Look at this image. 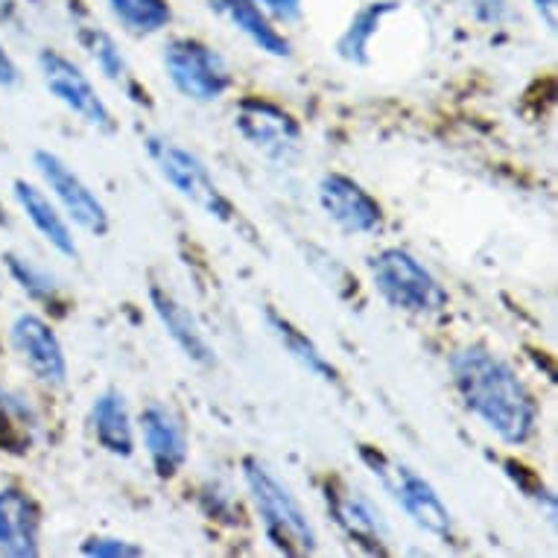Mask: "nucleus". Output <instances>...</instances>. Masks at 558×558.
I'll return each instance as SVG.
<instances>
[{"instance_id": "f257e3e1", "label": "nucleus", "mask_w": 558, "mask_h": 558, "mask_svg": "<svg viewBox=\"0 0 558 558\" xmlns=\"http://www.w3.org/2000/svg\"><path fill=\"white\" fill-rule=\"evenodd\" d=\"M459 398L506 445H523L535 433L538 407L514 368L483 345L459 348L450 357Z\"/></svg>"}, {"instance_id": "f03ea898", "label": "nucleus", "mask_w": 558, "mask_h": 558, "mask_svg": "<svg viewBox=\"0 0 558 558\" xmlns=\"http://www.w3.org/2000/svg\"><path fill=\"white\" fill-rule=\"evenodd\" d=\"M243 471H246L248 492H252V500H255L257 512H260L266 535H269L275 547L287 553V556L313 553L316 549V530L307 521L299 500L290 495V488L257 459H246Z\"/></svg>"}, {"instance_id": "7ed1b4c3", "label": "nucleus", "mask_w": 558, "mask_h": 558, "mask_svg": "<svg viewBox=\"0 0 558 558\" xmlns=\"http://www.w3.org/2000/svg\"><path fill=\"white\" fill-rule=\"evenodd\" d=\"M368 272L377 293L403 313H439L448 304V293L433 278V272L410 255L407 248H384L368 260Z\"/></svg>"}, {"instance_id": "20e7f679", "label": "nucleus", "mask_w": 558, "mask_h": 558, "mask_svg": "<svg viewBox=\"0 0 558 558\" xmlns=\"http://www.w3.org/2000/svg\"><path fill=\"white\" fill-rule=\"evenodd\" d=\"M147 153L158 165L161 175L182 193L184 199H191L196 208H202L214 220H234V205L222 196V191L208 173V167L202 165L193 153L182 149L173 141H167V137L156 135L147 137Z\"/></svg>"}, {"instance_id": "39448f33", "label": "nucleus", "mask_w": 558, "mask_h": 558, "mask_svg": "<svg viewBox=\"0 0 558 558\" xmlns=\"http://www.w3.org/2000/svg\"><path fill=\"white\" fill-rule=\"evenodd\" d=\"M363 459L372 465L375 476H380L386 492L398 500L403 512L410 514L415 526H422L424 532L439 535V538H448L450 530H453V518H450L448 506L441 504V497L436 495V488L424 476H418L401 462L372 453V450H363Z\"/></svg>"}, {"instance_id": "423d86ee", "label": "nucleus", "mask_w": 558, "mask_h": 558, "mask_svg": "<svg viewBox=\"0 0 558 558\" xmlns=\"http://www.w3.org/2000/svg\"><path fill=\"white\" fill-rule=\"evenodd\" d=\"M165 68L170 83L196 102L220 100L231 88L229 64L214 47L196 38H173L165 47Z\"/></svg>"}, {"instance_id": "0eeeda50", "label": "nucleus", "mask_w": 558, "mask_h": 558, "mask_svg": "<svg viewBox=\"0 0 558 558\" xmlns=\"http://www.w3.org/2000/svg\"><path fill=\"white\" fill-rule=\"evenodd\" d=\"M33 165L41 173L45 184L50 187L59 205L64 208V214L80 226V229L92 231L94 238H102L109 234V211L106 205L97 199V193L88 187V184L74 173V167H68L62 158L50 153V149H36L33 153Z\"/></svg>"}, {"instance_id": "6e6552de", "label": "nucleus", "mask_w": 558, "mask_h": 558, "mask_svg": "<svg viewBox=\"0 0 558 558\" xmlns=\"http://www.w3.org/2000/svg\"><path fill=\"white\" fill-rule=\"evenodd\" d=\"M38 68H41L47 92L53 94L56 100L80 114L88 126L100 129V132H114V118H111L109 106L102 102L92 80L71 59H64L56 50H45L38 56Z\"/></svg>"}, {"instance_id": "1a4fd4ad", "label": "nucleus", "mask_w": 558, "mask_h": 558, "mask_svg": "<svg viewBox=\"0 0 558 558\" xmlns=\"http://www.w3.org/2000/svg\"><path fill=\"white\" fill-rule=\"evenodd\" d=\"M234 126L257 153H264L266 158H275V161H290L302 147L299 123L287 111L272 102L257 100V97H246L240 102Z\"/></svg>"}, {"instance_id": "9d476101", "label": "nucleus", "mask_w": 558, "mask_h": 558, "mask_svg": "<svg viewBox=\"0 0 558 558\" xmlns=\"http://www.w3.org/2000/svg\"><path fill=\"white\" fill-rule=\"evenodd\" d=\"M319 205L345 234H372L380 229L384 211L368 191L342 173L322 175Z\"/></svg>"}, {"instance_id": "9b49d317", "label": "nucleus", "mask_w": 558, "mask_h": 558, "mask_svg": "<svg viewBox=\"0 0 558 558\" xmlns=\"http://www.w3.org/2000/svg\"><path fill=\"white\" fill-rule=\"evenodd\" d=\"M12 345L19 357L27 363V368L38 380L50 386H64L68 380V360H64L62 342L53 333V328L45 319L33 313H24L12 325Z\"/></svg>"}, {"instance_id": "f8f14e48", "label": "nucleus", "mask_w": 558, "mask_h": 558, "mask_svg": "<svg viewBox=\"0 0 558 558\" xmlns=\"http://www.w3.org/2000/svg\"><path fill=\"white\" fill-rule=\"evenodd\" d=\"M41 535V512L21 488L0 492V553L10 558H36Z\"/></svg>"}, {"instance_id": "ddd939ff", "label": "nucleus", "mask_w": 558, "mask_h": 558, "mask_svg": "<svg viewBox=\"0 0 558 558\" xmlns=\"http://www.w3.org/2000/svg\"><path fill=\"white\" fill-rule=\"evenodd\" d=\"M141 433L158 474L173 476L187 459V436L179 415L165 403H147L141 412Z\"/></svg>"}, {"instance_id": "4468645a", "label": "nucleus", "mask_w": 558, "mask_h": 558, "mask_svg": "<svg viewBox=\"0 0 558 558\" xmlns=\"http://www.w3.org/2000/svg\"><path fill=\"white\" fill-rule=\"evenodd\" d=\"M149 302H153V311L161 319L165 330L170 333L175 345L182 348L184 354L199 363V366H211L214 363V348L211 342L202 333L199 322L193 319V313L179 304L170 293H165L161 287H149Z\"/></svg>"}, {"instance_id": "2eb2a0df", "label": "nucleus", "mask_w": 558, "mask_h": 558, "mask_svg": "<svg viewBox=\"0 0 558 558\" xmlns=\"http://www.w3.org/2000/svg\"><path fill=\"white\" fill-rule=\"evenodd\" d=\"M211 10L229 21L231 27L243 33L266 56L287 59V56L293 53L290 41L272 27V21L266 19V12L257 7L255 0H211Z\"/></svg>"}, {"instance_id": "dca6fc26", "label": "nucleus", "mask_w": 558, "mask_h": 558, "mask_svg": "<svg viewBox=\"0 0 558 558\" xmlns=\"http://www.w3.org/2000/svg\"><path fill=\"white\" fill-rule=\"evenodd\" d=\"M12 187H15V199H19L21 211L27 214V220L36 226L38 234H41L56 252H62L64 257L80 255L74 231L64 222V217L59 214V208H56L53 202H50V196H45V191H38L36 184L24 182V179H19Z\"/></svg>"}, {"instance_id": "f3484780", "label": "nucleus", "mask_w": 558, "mask_h": 558, "mask_svg": "<svg viewBox=\"0 0 558 558\" xmlns=\"http://www.w3.org/2000/svg\"><path fill=\"white\" fill-rule=\"evenodd\" d=\"M92 424L97 441L109 450L111 457L129 459L135 453V427H132L126 398L118 389H106L94 398Z\"/></svg>"}, {"instance_id": "a211bd4d", "label": "nucleus", "mask_w": 558, "mask_h": 558, "mask_svg": "<svg viewBox=\"0 0 558 558\" xmlns=\"http://www.w3.org/2000/svg\"><path fill=\"white\" fill-rule=\"evenodd\" d=\"M398 10H401L398 0H375V3H366V7L351 19L345 33L337 38L339 59H345V62L351 64H368L372 38L377 36V29H380L386 15H392V12Z\"/></svg>"}, {"instance_id": "6ab92c4d", "label": "nucleus", "mask_w": 558, "mask_h": 558, "mask_svg": "<svg viewBox=\"0 0 558 558\" xmlns=\"http://www.w3.org/2000/svg\"><path fill=\"white\" fill-rule=\"evenodd\" d=\"M266 325H269V330L275 333V339L284 345L287 354H290V357H293L299 366L307 368L313 377H319V380H325V384H333V380H337V368L330 366L328 360L322 357L319 348L313 345L311 339L304 337L302 330L295 328L293 322H287L284 316H278L275 311H266Z\"/></svg>"}, {"instance_id": "aec40b11", "label": "nucleus", "mask_w": 558, "mask_h": 558, "mask_svg": "<svg viewBox=\"0 0 558 558\" xmlns=\"http://www.w3.org/2000/svg\"><path fill=\"white\" fill-rule=\"evenodd\" d=\"M333 514H337L339 526L357 538L360 544H366L372 549H380L384 541V521L375 506L368 504L366 497L357 492H345V495L333 497Z\"/></svg>"}, {"instance_id": "412c9836", "label": "nucleus", "mask_w": 558, "mask_h": 558, "mask_svg": "<svg viewBox=\"0 0 558 558\" xmlns=\"http://www.w3.org/2000/svg\"><path fill=\"white\" fill-rule=\"evenodd\" d=\"M36 424V410L29 407L27 398L0 386V448L24 453L33 441Z\"/></svg>"}, {"instance_id": "4be33fe9", "label": "nucleus", "mask_w": 558, "mask_h": 558, "mask_svg": "<svg viewBox=\"0 0 558 558\" xmlns=\"http://www.w3.org/2000/svg\"><path fill=\"white\" fill-rule=\"evenodd\" d=\"M109 10L135 36L161 33L173 19L167 0H109Z\"/></svg>"}, {"instance_id": "5701e85b", "label": "nucleus", "mask_w": 558, "mask_h": 558, "mask_svg": "<svg viewBox=\"0 0 558 558\" xmlns=\"http://www.w3.org/2000/svg\"><path fill=\"white\" fill-rule=\"evenodd\" d=\"M80 41L88 53L94 56V62L100 64V71L109 76L111 83L126 85L129 83V64L123 53L114 45V38L100 27H83L80 29Z\"/></svg>"}, {"instance_id": "b1692460", "label": "nucleus", "mask_w": 558, "mask_h": 558, "mask_svg": "<svg viewBox=\"0 0 558 558\" xmlns=\"http://www.w3.org/2000/svg\"><path fill=\"white\" fill-rule=\"evenodd\" d=\"M7 269L10 275L21 284V290L29 295V299H36V302H56L59 299V287H56V278L47 269L36 266L33 260L27 257H19V255H7Z\"/></svg>"}, {"instance_id": "393cba45", "label": "nucleus", "mask_w": 558, "mask_h": 558, "mask_svg": "<svg viewBox=\"0 0 558 558\" xmlns=\"http://www.w3.org/2000/svg\"><path fill=\"white\" fill-rule=\"evenodd\" d=\"M83 556L97 558H137L144 556V547L123 538H88L83 544Z\"/></svg>"}, {"instance_id": "a878e982", "label": "nucleus", "mask_w": 558, "mask_h": 558, "mask_svg": "<svg viewBox=\"0 0 558 558\" xmlns=\"http://www.w3.org/2000/svg\"><path fill=\"white\" fill-rule=\"evenodd\" d=\"M471 3V12L480 24H492V27H500L506 21L512 19V3L509 0H468Z\"/></svg>"}, {"instance_id": "bb28decb", "label": "nucleus", "mask_w": 558, "mask_h": 558, "mask_svg": "<svg viewBox=\"0 0 558 558\" xmlns=\"http://www.w3.org/2000/svg\"><path fill=\"white\" fill-rule=\"evenodd\" d=\"M255 3L264 12H269V15L281 21L299 19V12H302V0H255Z\"/></svg>"}, {"instance_id": "cd10ccee", "label": "nucleus", "mask_w": 558, "mask_h": 558, "mask_svg": "<svg viewBox=\"0 0 558 558\" xmlns=\"http://www.w3.org/2000/svg\"><path fill=\"white\" fill-rule=\"evenodd\" d=\"M21 83V71L19 64L12 62V56L7 53V47L0 45V85L3 88H12V85Z\"/></svg>"}, {"instance_id": "c85d7f7f", "label": "nucleus", "mask_w": 558, "mask_h": 558, "mask_svg": "<svg viewBox=\"0 0 558 558\" xmlns=\"http://www.w3.org/2000/svg\"><path fill=\"white\" fill-rule=\"evenodd\" d=\"M532 3H535V10H538L544 27L553 33V29H556V0H532Z\"/></svg>"}, {"instance_id": "c756f323", "label": "nucleus", "mask_w": 558, "mask_h": 558, "mask_svg": "<svg viewBox=\"0 0 558 558\" xmlns=\"http://www.w3.org/2000/svg\"><path fill=\"white\" fill-rule=\"evenodd\" d=\"M12 0H0V15H3V10H10Z\"/></svg>"}, {"instance_id": "7c9ffc66", "label": "nucleus", "mask_w": 558, "mask_h": 558, "mask_svg": "<svg viewBox=\"0 0 558 558\" xmlns=\"http://www.w3.org/2000/svg\"><path fill=\"white\" fill-rule=\"evenodd\" d=\"M0 222H7V217H3V208H0Z\"/></svg>"}]
</instances>
